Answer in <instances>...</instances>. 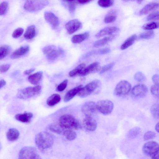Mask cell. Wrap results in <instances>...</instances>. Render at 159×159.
Wrapping results in <instances>:
<instances>
[{
  "mask_svg": "<svg viewBox=\"0 0 159 159\" xmlns=\"http://www.w3.org/2000/svg\"><path fill=\"white\" fill-rule=\"evenodd\" d=\"M53 142L52 136L46 132H41L38 133L35 138V143L40 150L50 148L52 145Z\"/></svg>",
  "mask_w": 159,
  "mask_h": 159,
  "instance_id": "6da1fadb",
  "label": "cell"
},
{
  "mask_svg": "<svg viewBox=\"0 0 159 159\" xmlns=\"http://www.w3.org/2000/svg\"><path fill=\"white\" fill-rule=\"evenodd\" d=\"M59 124L65 129H77L81 128L79 121L73 116L69 114H65L59 118Z\"/></svg>",
  "mask_w": 159,
  "mask_h": 159,
  "instance_id": "7a4b0ae2",
  "label": "cell"
},
{
  "mask_svg": "<svg viewBox=\"0 0 159 159\" xmlns=\"http://www.w3.org/2000/svg\"><path fill=\"white\" fill-rule=\"evenodd\" d=\"M101 85V83L99 80H95L82 87L77 95L81 98L86 97L100 88Z\"/></svg>",
  "mask_w": 159,
  "mask_h": 159,
  "instance_id": "3957f363",
  "label": "cell"
},
{
  "mask_svg": "<svg viewBox=\"0 0 159 159\" xmlns=\"http://www.w3.org/2000/svg\"><path fill=\"white\" fill-rule=\"evenodd\" d=\"M41 90V86L40 85L29 87L20 91L17 93V96L23 99L31 98L39 94Z\"/></svg>",
  "mask_w": 159,
  "mask_h": 159,
  "instance_id": "277c9868",
  "label": "cell"
},
{
  "mask_svg": "<svg viewBox=\"0 0 159 159\" xmlns=\"http://www.w3.org/2000/svg\"><path fill=\"white\" fill-rule=\"evenodd\" d=\"M48 3L47 0H28L25 3L24 7L29 11H36L41 10Z\"/></svg>",
  "mask_w": 159,
  "mask_h": 159,
  "instance_id": "5b68a950",
  "label": "cell"
},
{
  "mask_svg": "<svg viewBox=\"0 0 159 159\" xmlns=\"http://www.w3.org/2000/svg\"><path fill=\"white\" fill-rule=\"evenodd\" d=\"M42 51L43 53L46 55L48 59L53 61L62 54L63 51L60 48H57L54 45L47 46L43 48Z\"/></svg>",
  "mask_w": 159,
  "mask_h": 159,
  "instance_id": "8992f818",
  "label": "cell"
},
{
  "mask_svg": "<svg viewBox=\"0 0 159 159\" xmlns=\"http://www.w3.org/2000/svg\"><path fill=\"white\" fill-rule=\"evenodd\" d=\"M96 104L97 110L104 115L110 114L112 111L114 107L113 103L108 100H100Z\"/></svg>",
  "mask_w": 159,
  "mask_h": 159,
  "instance_id": "52a82bcc",
  "label": "cell"
},
{
  "mask_svg": "<svg viewBox=\"0 0 159 159\" xmlns=\"http://www.w3.org/2000/svg\"><path fill=\"white\" fill-rule=\"evenodd\" d=\"M131 89V85L126 80H121L116 86L114 91L115 95L117 96L125 95L128 94Z\"/></svg>",
  "mask_w": 159,
  "mask_h": 159,
  "instance_id": "ba28073f",
  "label": "cell"
},
{
  "mask_svg": "<svg viewBox=\"0 0 159 159\" xmlns=\"http://www.w3.org/2000/svg\"><path fill=\"white\" fill-rule=\"evenodd\" d=\"M159 145L155 141H149L145 143L142 148L143 153L146 156L151 155L159 151Z\"/></svg>",
  "mask_w": 159,
  "mask_h": 159,
  "instance_id": "9c48e42d",
  "label": "cell"
},
{
  "mask_svg": "<svg viewBox=\"0 0 159 159\" xmlns=\"http://www.w3.org/2000/svg\"><path fill=\"white\" fill-rule=\"evenodd\" d=\"M81 111L86 116L91 117L97 111L96 103L93 101L86 102L82 106Z\"/></svg>",
  "mask_w": 159,
  "mask_h": 159,
  "instance_id": "30bf717a",
  "label": "cell"
},
{
  "mask_svg": "<svg viewBox=\"0 0 159 159\" xmlns=\"http://www.w3.org/2000/svg\"><path fill=\"white\" fill-rule=\"evenodd\" d=\"M148 91L147 87L143 84H139L134 86L131 90L132 95L137 98H142L146 95Z\"/></svg>",
  "mask_w": 159,
  "mask_h": 159,
  "instance_id": "8fae6325",
  "label": "cell"
},
{
  "mask_svg": "<svg viewBox=\"0 0 159 159\" xmlns=\"http://www.w3.org/2000/svg\"><path fill=\"white\" fill-rule=\"evenodd\" d=\"M37 152L36 149L34 147H24L20 151L19 159H30L32 155L35 153H36Z\"/></svg>",
  "mask_w": 159,
  "mask_h": 159,
  "instance_id": "7c38bea8",
  "label": "cell"
},
{
  "mask_svg": "<svg viewBox=\"0 0 159 159\" xmlns=\"http://www.w3.org/2000/svg\"><path fill=\"white\" fill-rule=\"evenodd\" d=\"M82 25L81 22L77 19L71 20L65 25V28L68 33L72 34L79 30Z\"/></svg>",
  "mask_w": 159,
  "mask_h": 159,
  "instance_id": "4fadbf2b",
  "label": "cell"
},
{
  "mask_svg": "<svg viewBox=\"0 0 159 159\" xmlns=\"http://www.w3.org/2000/svg\"><path fill=\"white\" fill-rule=\"evenodd\" d=\"M100 68L99 62H94L85 67L79 75L81 76H85L91 73L97 72L101 70Z\"/></svg>",
  "mask_w": 159,
  "mask_h": 159,
  "instance_id": "5bb4252c",
  "label": "cell"
},
{
  "mask_svg": "<svg viewBox=\"0 0 159 159\" xmlns=\"http://www.w3.org/2000/svg\"><path fill=\"white\" fill-rule=\"evenodd\" d=\"M83 124L86 130L90 131H94L97 125L96 120L91 116H86L83 120Z\"/></svg>",
  "mask_w": 159,
  "mask_h": 159,
  "instance_id": "9a60e30c",
  "label": "cell"
},
{
  "mask_svg": "<svg viewBox=\"0 0 159 159\" xmlns=\"http://www.w3.org/2000/svg\"><path fill=\"white\" fill-rule=\"evenodd\" d=\"M44 18L46 21L53 27H57L59 24L58 18L53 13L46 12L44 14Z\"/></svg>",
  "mask_w": 159,
  "mask_h": 159,
  "instance_id": "2e32d148",
  "label": "cell"
},
{
  "mask_svg": "<svg viewBox=\"0 0 159 159\" xmlns=\"http://www.w3.org/2000/svg\"><path fill=\"white\" fill-rule=\"evenodd\" d=\"M119 29L116 26H111L105 28L101 30L95 35V37L98 38L107 35H111L117 32Z\"/></svg>",
  "mask_w": 159,
  "mask_h": 159,
  "instance_id": "e0dca14e",
  "label": "cell"
},
{
  "mask_svg": "<svg viewBox=\"0 0 159 159\" xmlns=\"http://www.w3.org/2000/svg\"><path fill=\"white\" fill-rule=\"evenodd\" d=\"M29 50L28 46H25L20 47L16 50L11 55L10 57L12 59L18 58L27 53Z\"/></svg>",
  "mask_w": 159,
  "mask_h": 159,
  "instance_id": "ac0fdd59",
  "label": "cell"
},
{
  "mask_svg": "<svg viewBox=\"0 0 159 159\" xmlns=\"http://www.w3.org/2000/svg\"><path fill=\"white\" fill-rule=\"evenodd\" d=\"M33 114L31 112H25L18 114L15 116L17 120L24 123H29L33 117Z\"/></svg>",
  "mask_w": 159,
  "mask_h": 159,
  "instance_id": "d6986e66",
  "label": "cell"
},
{
  "mask_svg": "<svg viewBox=\"0 0 159 159\" xmlns=\"http://www.w3.org/2000/svg\"><path fill=\"white\" fill-rule=\"evenodd\" d=\"M82 87V85H80L69 91L64 96V101L67 102L71 99L76 94H77Z\"/></svg>",
  "mask_w": 159,
  "mask_h": 159,
  "instance_id": "ffe728a7",
  "label": "cell"
},
{
  "mask_svg": "<svg viewBox=\"0 0 159 159\" xmlns=\"http://www.w3.org/2000/svg\"><path fill=\"white\" fill-rule=\"evenodd\" d=\"M159 4L157 2H152L145 5L140 11L139 14L145 15L158 9Z\"/></svg>",
  "mask_w": 159,
  "mask_h": 159,
  "instance_id": "44dd1931",
  "label": "cell"
},
{
  "mask_svg": "<svg viewBox=\"0 0 159 159\" xmlns=\"http://www.w3.org/2000/svg\"><path fill=\"white\" fill-rule=\"evenodd\" d=\"M20 135L19 131L15 128L9 129L7 134V139L10 141H14L16 140Z\"/></svg>",
  "mask_w": 159,
  "mask_h": 159,
  "instance_id": "7402d4cb",
  "label": "cell"
},
{
  "mask_svg": "<svg viewBox=\"0 0 159 159\" xmlns=\"http://www.w3.org/2000/svg\"><path fill=\"white\" fill-rule=\"evenodd\" d=\"M42 75V71L38 72L30 75L28 78V80L33 84H37L41 80Z\"/></svg>",
  "mask_w": 159,
  "mask_h": 159,
  "instance_id": "603a6c76",
  "label": "cell"
},
{
  "mask_svg": "<svg viewBox=\"0 0 159 159\" xmlns=\"http://www.w3.org/2000/svg\"><path fill=\"white\" fill-rule=\"evenodd\" d=\"M115 34H113L95 42L93 46L95 48L102 47L106 45L112 39L115 37Z\"/></svg>",
  "mask_w": 159,
  "mask_h": 159,
  "instance_id": "cb8c5ba5",
  "label": "cell"
},
{
  "mask_svg": "<svg viewBox=\"0 0 159 159\" xmlns=\"http://www.w3.org/2000/svg\"><path fill=\"white\" fill-rule=\"evenodd\" d=\"M35 34V26L34 25H32L27 27L24 34V36L26 39L29 40L33 38Z\"/></svg>",
  "mask_w": 159,
  "mask_h": 159,
  "instance_id": "d4e9b609",
  "label": "cell"
},
{
  "mask_svg": "<svg viewBox=\"0 0 159 159\" xmlns=\"http://www.w3.org/2000/svg\"><path fill=\"white\" fill-rule=\"evenodd\" d=\"M89 34L87 32L74 35L72 39V42L74 43H80L88 38Z\"/></svg>",
  "mask_w": 159,
  "mask_h": 159,
  "instance_id": "484cf974",
  "label": "cell"
},
{
  "mask_svg": "<svg viewBox=\"0 0 159 159\" xmlns=\"http://www.w3.org/2000/svg\"><path fill=\"white\" fill-rule=\"evenodd\" d=\"M61 100L60 95L55 93L49 97L47 100V104L49 106H53L58 103Z\"/></svg>",
  "mask_w": 159,
  "mask_h": 159,
  "instance_id": "4316f807",
  "label": "cell"
},
{
  "mask_svg": "<svg viewBox=\"0 0 159 159\" xmlns=\"http://www.w3.org/2000/svg\"><path fill=\"white\" fill-rule=\"evenodd\" d=\"M49 129L51 131L58 134H63L65 129L59 123H53L49 126Z\"/></svg>",
  "mask_w": 159,
  "mask_h": 159,
  "instance_id": "83f0119b",
  "label": "cell"
},
{
  "mask_svg": "<svg viewBox=\"0 0 159 159\" xmlns=\"http://www.w3.org/2000/svg\"><path fill=\"white\" fill-rule=\"evenodd\" d=\"M136 38V34L131 35L124 42L120 47V49L122 50H124L131 46L134 43Z\"/></svg>",
  "mask_w": 159,
  "mask_h": 159,
  "instance_id": "f1b7e54d",
  "label": "cell"
},
{
  "mask_svg": "<svg viewBox=\"0 0 159 159\" xmlns=\"http://www.w3.org/2000/svg\"><path fill=\"white\" fill-rule=\"evenodd\" d=\"M116 18V12L114 10H111L105 16L104 21L107 24L111 23L115 21Z\"/></svg>",
  "mask_w": 159,
  "mask_h": 159,
  "instance_id": "f546056e",
  "label": "cell"
},
{
  "mask_svg": "<svg viewBox=\"0 0 159 159\" xmlns=\"http://www.w3.org/2000/svg\"><path fill=\"white\" fill-rule=\"evenodd\" d=\"M86 65L84 63H81L78 65L75 69L70 71L69 75L70 76L72 77L80 75L82 70L85 68Z\"/></svg>",
  "mask_w": 159,
  "mask_h": 159,
  "instance_id": "4dcf8cb0",
  "label": "cell"
},
{
  "mask_svg": "<svg viewBox=\"0 0 159 159\" xmlns=\"http://www.w3.org/2000/svg\"><path fill=\"white\" fill-rule=\"evenodd\" d=\"M141 132V129L138 127L130 129L127 134V136L130 139H134L138 136Z\"/></svg>",
  "mask_w": 159,
  "mask_h": 159,
  "instance_id": "1f68e13d",
  "label": "cell"
},
{
  "mask_svg": "<svg viewBox=\"0 0 159 159\" xmlns=\"http://www.w3.org/2000/svg\"><path fill=\"white\" fill-rule=\"evenodd\" d=\"M63 134L66 139L69 140H73L77 137L76 133L72 129H65Z\"/></svg>",
  "mask_w": 159,
  "mask_h": 159,
  "instance_id": "d6a6232c",
  "label": "cell"
},
{
  "mask_svg": "<svg viewBox=\"0 0 159 159\" xmlns=\"http://www.w3.org/2000/svg\"><path fill=\"white\" fill-rule=\"evenodd\" d=\"M10 47L7 45H4L0 47V60L6 57L10 51Z\"/></svg>",
  "mask_w": 159,
  "mask_h": 159,
  "instance_id": "836d02e7",
  "label": "cell"
},
{
  "mask_svg": "<svg viewBox=\"0 0 159 159\" xmlns=\"http://www.w3.org/2000/svg\"><path fill=\"white\" fill-rule=\"evenodd\" d=\"M158 25V23L157 22H150L143 25L142 28L144 30H152L157 28Z\"/></svg>",
  "mask_w": 159,
  "mask_h": 159,
  "instance_id": "e575fe53",
  "label": "cell"
},
{
  "mask_svg": "<svg viewBox=\"0 0 159 159\" xmlns=\"http://www.w3.org/2000/svg\"><path fill=\"white\" fill-rule=\"evenodd\" d=\"M150 111L152 116L156 119L159 118V105L157 103L153 104L150 108Z\"/></svg>",
  "mask_w": 159,
  "mask_h": 159,
  "instance_id": "d590c367",
  "label": "cell"
},
{
  "mask_svg": "<svg viewBox=\"0 0 159 159\" xmlns=\"http://www.w3.org/2000/svg\"><path fill=\"white\" fill-rule=\"evenodd\" d=\"M114 3V1L111 0H100L98 1V4L100 7L107 8L111 7Z\"/></svg>",
  "mask_w": 159,
  "mask_h": 159,
  "instance_id": "8d00e7d4",
  "label": "cell"
},
{
  "mask_svg": "<svg viewBox=\"0 0 159 159\" xmlns=\"http://www.w3.org/2000/svg\"><path fill=\"white\" fill-rule=\"evenodd\" d=\"M8 7V2L4 1L0 4V16L5 14L7 12Z\"/></svg>",
  "mask_w": 159,
  "mask_h": 159,
  "instance_id": "74e56055",
  "label": "cell"
},
{
  "mask_svg": "<svg viewBox=\"0 0 159 159\" xmlns=\"http://www.w3.org/2000/svg\"><path fill=\"white\" fill-rule=\"evenodd\" d=\"M154 33L152 31H149L142 33L139 35L140 38L143 39H149L153 38Z\"/></svg>",
  "mask_w": 159,
  "mask_h": 159,
  "instance_id": "f35d334b",
  "label": "cell"
},
{
  "mask_svg": "<svg viewBox=\"0 0 159 159\" xmlns=\"http://www.w3.org/2000/svg\"><path fill=\"white\" fill-rule=\"evenodd\" d=\"M135 80L139 82H143L146 80V77L145 75L141 72L139 71L135 73L134 75Z\"/></svg>",
  "mask_w": 159,
  "mask_h": 159,
  "instance_id": "ab89813d",
  "label": "cell"
},
{
  "mask_svg": "<svg viewBox=\"0 0 159 159\" xmlns=\"http://www.w3.org/2000/svg\"><path fill=\"white\" fill-rule=\"evenodd\" d=\"M156 136V134L153 131H149L146 132L144 134L143 138L145 141L152 139Z\"/></svg>",
  "mask_w": 159,
  "mask_h": 159,
  "instance_id": "60d3db41",
  "label": "cell"
},
{
  "mask_svg": "<svg viewBox=\"0 0 159 159\" xmlns=\"http://www.w3.org/2000/svg\"><path fill=\"white\" fill-rule=\"evenodd\" d=\"M65 1L67 2L69 11L71 13L74 12L76 8V1L66 0Z\"/></svg>",
  "mask_w": 159,
  "mask_h": 159,
  "instance_id": "b9f144b4",
  "label": "cell"
},
{
  "mask_svg": "<svg viewBox=\"0 0 159 159\" xmlns=\"http://www.w3.org/2000/svg\"><path fill=\"white\" fill-rule=\"evenodd\" d=\"M24 32V29L21 28H18L15 30L12 34V37L14 38H17L20 37Z\"/></svg>",
  "mask_w": 159,
  "mask_h": 159,
  "instance_id": "7bdbcfd3",
  "label": "cell"
},
{
  "mask_svg": "<svg viewBox=\"0 0 159 159\" xmlns=\"http://www.w3.org/2000/svg\"><path fill=\"white\" fill-rule=\"evenodd\" d=\"M114 65V62H111L103 66L101 69L100 74L105 73L111 69Z\"/></svg>",
  "mask_w": 159,
  "mask_h": 159,
  "instance_id": "ee69618b",
  "label": "cell"
},
{
  "mask_svg": "<svg viewBox=\"0 0 159 159\" xmlns=\"http://www.w3.org/2000/svg\"><path fill=\"white\" fill-rule=\"evenodd\" d=\"M67 83V80L66 79L64 80L57 86L56 89V90L59 92L63 91L66 88Z\"/></svg>",
  "mask_w": 159,
  "mask_h": 159,
  "instance_id": "f6af8a7d",
  "label": "cell"
},
{
  "mask_svg": "<svg viewBox=\"0 0 159 159\" xmlns=\"http://www.w3.org/2000/svg\"><path fill=\"white\" fill-rule=\"evenodd\" d=\"M110 49L108 48H103L92 52L93 54H103L107 53L110 52Z\"/></svg>",
  "mask_w": 159,
  "mask_h": 159,
  "instance_id": "bcb514c9",
  "label": "cell"
},
{
  "mask_svg": "<svg viewBox=\"0 0 159 159\" xmlns=\"http://www.w3.org/2000/svg\"><path fill=\"white\" fill-rule=\"evenodd\" d=\"M159 19V12L157 11L149 14L147 17L148 20H158Z\"/></svg>",
  "mask_w": 159,
  "mask_h": 159,
  "instance_id": "7dc6e473",
  "label": "cell"
},
{
  "mask_svg": "<svg viewBox=\"0 0 159 159\" xmlns=\"http://www.w3.org/2000/svg\"><path fill=\"white\" fill-rule=\"evenodd\" d=\"M150 91L152 94L158 98L159 96V86L155 84L152 85L150 88Z\"/></svg>",
  "mask_w": 159,
  "mask_h": 159,
  "instance_id": "c3c4849f",
  "label": "cell"
},
{
  "mask_svg": "<svg viewBox=\"0 0 159 159\" xmlns=\"http://www.w3.org/2000/svg\"><path fill=\"white\" fill-rule=\"evenodd\" d=\"M10 65L9 64H4L0 66V72L4 73L7 72L10 68Z\"/></svg>",
  "mask_w": 159,
  "mask_h": 159,
  "instance_id": "681fc988",
  "label": "cell"
},
{
  "mask_svg": "<svg viewBox=\"0 0 159 159\" xmlns=\"http://www.w3.org/2000/svg\"><path fill=\"white\" fill-rule=\"evenodd\" d=\"M159 75H158L155 74L153 75L152 78V81L154 84L159 86Z\"/></svg>",
  "mask_w": 159,
  "mask_h": 159,
  "instance_id": "f907efd6",
  "label": "cell"
},
{
  "mask_svg": "<svg viewBox=\"0 0 159 159\" xmlns=\"http://www.w3.org/2000/svg\"><path fill=\"white\" fill-rule=\"evenodd\" d=\"M30 159H42V158L36 152L33 154L32 155Z\"/></svg>",
  "mask_w": 159,
  "mask_h": 159,
  "instance_id": "816d5d0a",
  "label": "cell"
},
{
  "mask_svg": "<svg viewBox=\"0 0 159 159\" xmlns=\"http://www.w3.org/2000/svg\"><path fill=\"white\" fill-rule=\"evenodd\" d=\"M90 1V0H80L76 1V3L80 4H85L89 2Z\"/></svg>",
  "mask_w": 159,
  "mask_h": 159,
  "instance_id": "f5cc1de1",
  "label": "cell"
},
{
  "mask_svg": "<svg viewBox=\"0 0 159 159\" xmlns=\"http://www.w3.org/2000/svg\"><path fill=\"white\" fill-rule=\"evenodd\" d=\"M151 159H159V151L154 153L151 156Z\"/></svg>",
  "mask_w": 159,
  "mask_h": 159,
  "instance_id": "db71d44e",
  "label": "cell"
},
{
  "mask_svg": "<svg viewBox=\"0 0 159 159\" xmlns=\"http://www.w3.org/2000/svg\"><path fill=\"white\" fill-rule=\"evenodd\" d=\"M34 70L35 69L34 68H32L28 70H26L24 71V74L25 75H29L33 72Z\"/></svg>",
  "mask_w": 159,
  "mask_h": 159,
  "instance_id": "11a10c76",
  "label": "cell"
},
{
  "mask_svg": "<svg viewBox=\"0 0 159 159\" xmlns=\"http://www.w3.org/2000/svg\"><path fill=\"white\" fill-rule=\"evenodd\" d=\"M6 84V81L3 79L0 80V89L2 88Z\"/></svg>",
  "mask_w": 159,
  "mask_h": 159,
  "instance_id": "9f6ffc18",
  "label": "cell"
},
{
  "mask_svg": "<svg viewBox=\"0 0 159 159\" xmlns=\"http://www.w3.org/2000/svg\"><path fill=\"white\" fill-rule=\"evenodd\" d=\"M155 129L157 132H159V124L157 123L156 125L155 126Z\"/></svg>",
  "mask_w": 159,
  "mask_h": 159,
  "instance_id": "6f0895ef",
  "label": "cell"
},
{
  "mask_svg": "<svg viewBox=\"0 0 159 159\" xmlns=\"http://www.w3.org/2000/svg\"><path fill=\"white\" fill-rule=\"evenodd\" d=\"M2 148V145L1 143H0V151H1Z\"/></svg>",
  "mask_w": 159,
  "mask_h": 159,
  "instance_id": "680465c9",
  "label": "cell"
},
{
  "mask_svg": "<svg viewBox=\"0 0 159 159\" xmlns=\"http://www.w3.org/2000/svg\"><path fill=\"white\" fill-rule=\"evenodd\" d=\"M142 1H137V2H138V3H139L140 4V3H141L142 2Z\"/></svg>",
  "mask_w": 159,
  "mask_h": 159,
  "instance_id": "91938a15",
  "label": "cell"
}]
</instances>
